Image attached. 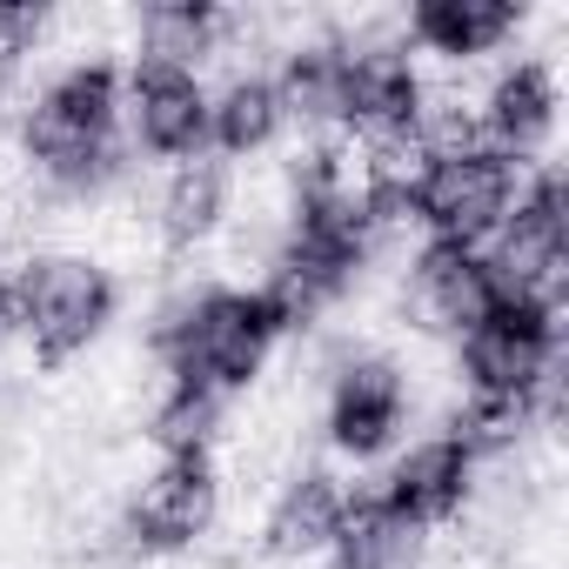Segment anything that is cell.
Wrapping results in <instances>:
<instances>
[{
	"instance_id": "cell-1",
	"label": "cell",
	"mask_w": 569,
	"mask_h": 569,
	"mask_svg": "<svg viewBox=\"0 0 569 569\" xmlns=\"http://www.w3.org/2000/svg\"><path fill=\"white\" fill-rule=\"evenodd\" d=\"M356 254H362V208L329 181V168H316V181L302 194V221H296L289 248H281V261H274V281L261 289L268 309L281 316V329L302 322L316 302H329L349 281Z\"/></svg>"
},
{
	"instance_id": "cell-2",
	"label": "cell",
	"mask_w": 569,
	"mask_h": 569,
	"mask_svg": "<svg viewBox=\"0 0 569 569\" xmlns=\"http://www.w3.org/2000/svg\"><path fill=\"white\" fill-rule=\"evenodd\" d=\"M281 336V316L268 309V296H208L194 302L174 329H168V362H174V389H194V396H228L241 389L268 342Z\"/></svg>"
},
{
	"instance_id": "cell-3",
	"label": "cell",
	"mask_w": 569,
	"mask_h": 569,
	"mask_svg": "<svg viewBox=\"0 0 569 569\" xmlns=\"http://www.w3.org/2000/svg\"><path fill=\"white\" fill-rule=\"evenodd\" d=\"M409 201L442 241L476 248L509 214V154H496V148H436L429 168L409 181Z\"/></svg>"
},
{
	"instance_id": "cell-4",
	"label": "cell",
	"mask_w": 569,
	"mask_h": 569,
	"mask_svg": "<svg viewBox=\"0 0 569 569\" xmlns=\"http://www.w3.org/2000/svg\"><path fill=\"white\" fill-rule=\"evenodd\" d=\"M114 128V68H74L48 88V101L28 121V148L61 181H94L108 161Z\"/></svg>"
},
{
	"instance_id": "cell-5",
	"label": "cell",
	"mask_w": 569,
	"mask_h": 569,
	"mask_svg": "<svg viewBox=\"0 0 569 569\" xmlns=\"http://www.w3.org/2000/svg\"><path fill=\"white\" fill-rule=\"evenodd\" d=\"M114 309V289L108 274L88 268V261H34L21 274V329L34 336V356L41 362H68L74 349H88L101 336Z\"/></svg>"
},
{
	"instance_id": "cell-6",
	"label": "cell",
	"mask_w": 569,
	"mask_h": 569,
	"mask_svg": "<svg viewBox=\"0 0 569 569\" xmlns=\"http://www.w3.org/2000/svg\"><path fill=\"white\" fill-rule=\"evenodd\" d=\"M462 356L489 402H522L549 369V302L502 289V302L462 336Z\"/></svg>"
},
{
	"instance_id": "cell-7",
	"label": "cell",
	"mask_w": 569,
	"mask_h": 569,
	"mask_svg": "<svg viewBox=\"0 0 569 569\" xmlns=\"http://www.w3.org/2000/svg\"><path fill=\"white\" fill-rule=\"evenodd\" d=\"M214 516V476H208V456L201 449H168V462L154 469V482L134 496V542L148 549H174L188 536H201Z\"/></svg>"
},
{
	"instance_id": "cell-8",
	"label": "cell",
	"mask_w": 569,
	"mask_h": 569,
	"mask_svg": "<svg viewBox=\"0 0 569 569\" xmlns=\"http://www.w3.org/2000/svg\"><path fill=\"white\" fill-rule=\"evenodd\" d=\"M416 296H422V309H429L442 329L469 336V329L502 302V281H496V268H489L476 248L436 241V248L422 254V268H416Z\"/></svg>"
},
{
	"instance_id": "cell-9",
	"label": "cell",
	"mask_w": 569,
	"mask_h": 569,
	"mask_svg": "<svg viewBox=\"0 0 569 569\" xmlns=\"http://www.w3.org/2000/svg\"><path fill=\"white\" fill-rule=\"evenodd\" d=\"M134 134L154 154H201L208 141V101L194 74L181 68H134Z\"/></svg>"
},
{
	"instance_id": "cell-10",
	"label": "cell",
	"mask_w": 569,
	"mask_h": 569,
	"mask_svg": "<svg viewBox=\"0 0 569 569\" xmlns=\"http://www.w3.org/2000/svg\"><path fill=\"white\" fill-rule=\"evenodd\" d=\"M416 74L402 54H342V121H356L376 141H396L416 128Z\"/></svg>"
},
{
	"instance_id": "cell-11",
	"label": "cell",
	"mask_w": 569,
	"mask_h": 569,
	"mask_svg": "<svg viewBox=\"0 0 569 569\" xmlns=\"http://www.w3.org/2000/svg\"><path fill=\"white\" fill-rule=\"evenodd\" d=\"M462 482H469V442L462 436H442V442H422L396 469V482L382 489V502L422 529V522H436V516H449L462 502Z\"/></svg>"
},
{
	"instance_id": "cell-12",
	"label": "cell",
	"mask_w": 569,
	"mask_h": 569,
	"mask_svg": "<svg viewBox=\"0 0 569 569\" xmlns=\"http://www.w3.org/2000/svg\"><path fill=\"white\" fill-rule=\"evenodd\" d=\"M396 416H402V389H396V369H389V362H362V369H349V376L336 382V416H329V429H336L342 449H356V456L382 449L389 429H396Z\"/></svg>"
},
{
	"instance_id": "cell-13",
	"label": "cell",
	"mask_w": 569,
	"mask_h": 569,
	"mask_svg": "<svg viewBox=\"0 0 569 569\" xmlns=\"http://www.w3.org/2000/svg\"><path fill=\"white\" fill-rule=\"evenodd\" d=\"M342 509H349V496H342L329 476H302L289 496H281V509L268 516V549H274V556L329 549L336 529H342Z\"/></svg>"
},
{
	"instance_id": "cell-14",
	"label": "cell",
	"mask_w": 569,
	"mask_h": 569,
	"mask_svg": "<svg viewBox=\"0 0 569 569\" xmlns=\"http://www.w3.org/2000/svg\"><path fill=\"white\" fill-rule=\"evenodd\" d=\"M549 121H556V88H549V74H542L536 61L496 81V94H489V134H496V154H522V148H536V141L549 134Z\"/></svg>"
},
{
	"instance_id": "cell-15",
	"label": "cell",
	"mask_w": 569,
	"mask_h": 569,
	"mask_svg": "<svg viewBox=\"0 0 569 569\" xmlns=\"http://www.w3.org/2000/svg\"><path fill=\"white\" fill-rule=\"evenodd\" d=\"M329 549H336L342 569H396L416 549V522L396 516L382 496H369V502H349L342 509V529H336Z\"/></svg>"
},
{
	"instance_id": "cell-16",
	"label": "cell",
	"mask_w": 569,
	"mask_h": 569,
	"mask_svg": "<svg viewBox=\"0 0 569 569\" xmlns=\"http://www.w3.org/2000/svg\"><path fill=\"white\" fill-rule=\"evenodd\" d=\"M221 194H228L221 161H201V154H194V161L174 174L168 201H161V228H168V241H201V234L221 221Z\"/></svg>"
},
{
	"instance_id": "cell-17",
	"label": "cell",
	"mask_w": 569,
	"mask_h": 569,
	"mask_svg": "<svg viewBox=\"0 0 569 569\" xmlns=\"http://www.w3.org/2000/svg\"><path fill=\"white\" fill-rule=\"evenodd\" d=\"M422 41H436L442 54H482L496 34L516 28V8H476V0H436L416 14Z\"/></svg>"
},
{
	"instance_id": "cell-18",
	"label": "cell",
	"mask_w": 569,
	"mask_h": 569,
	"mask_svg": "<svg viewBox=\"0 0 569 569\" xmlns=\"http://www.w3.org/2000/svg\"><path fill=\"white\" fill-rule=\"evenodd\" d=\"M274 121H281V101H274V88L268 81H241V88H228L214 108H208V141H221V148H261L268 134H274Z\"/></svg>"
},
{
	"instance_id": "cell-19",
	"label": "cell",
	"mask_w": 569,
	"mask_h": 569,
	"mask_svg": "<svg viewBox=\"0 0 569 569\" xmlns=\"http://www.w3.org/2000/svg\"><path fill=\"white\" fill-rule=\"evenodd\" d=\"M281 108H296V114H342V54H302L289 74H281L274 88Z\"/></svg>"
},
{
	"instance_id": "cell-20",
	"label": "cell",
	"mask_w": 569,
	"mask_h": 569,
	"mask_svg": "<svg viewBox=\"0 0 569 569\" xmlns=\"http://www.w3.org/2000/svg\"><path fill=\"white\" fill-rule=\"evenodd\" d=\"M141 34H148V68L188 74V54H201V41H208V14L201 8H154L141 21Z\"/></svg>"
},
{
	"instance_id": "cell-21",
	"label": "cell",
	"mask_w": 569,
	"mask_h": 569,
	"mask_svg": "<svg viewBox=\"0 0 569 569\" xmlns=\"http://www.w3.org/2000/svg\"><path fill=\"white\" fill-rule=\"evenodd\" d=\"M41 34V8H0V68H14V54Z\"/></svg>"
},
{
	"instance_id": "cell-22",
	"label": "cell",
	"mask_w": 569,
	"mask_h": 569,
	"mask_svg": "<svg viewBox=\"0 0 569 569\" xmlns=\"http://www.w3.org/2000/svg\"><path fill=\"white\" fill-rule=\"evenodd\" d=\"M21 329V274H0V342Z\"/></svg>"
},
{
	"instance_id": "cell-23",
	"label": "cell",
	"mask_w": 569,
	"mask_h": 569,
	"mask_svg": "<svg viewBox=\"0 0 569 569\" xmlns=\"http://www.w3.org/2000/svg\"><path fill=\"white\" fill-rule=\"evenodd\" d=\"M0 74H8V68H0Z\"/></svg>"
}]
</instances>
